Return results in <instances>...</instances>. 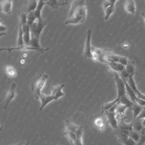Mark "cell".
Returning a JSON list of instances; mask_svg holds the SVG:
<instances>
[{"mask_svg": "<svg viewBox=\"0 0 145 145\" xmlns=\"http://www.w3.org/2000/svg\"><path fill=\"white\" fill-rule=\"evenodd\" d=\"M0 29H1V36H2V35H5L7 33V27L5 25L2 24V22H1L0 23Z\"/></svg>", "mask_w": 145, "mask_h": 145, "instance_id": "32", "label": "cell"}, {"mask_svg": "<svg viewBox=\"0 0 145 145\" xmlns=\"http://www.w3.org/2000/svg\"><path fill=\"white\" fill-rule=\"evenodd\" d=\"M125 10L126 11V12L130 14H135V13L136 6L135 2L132 0H128L125 1L124 5Z\"/></svg>", "mask_w": 145, "mask_h": 145, "instance_id": "22", "label": "cell"}, {"mask_svg": "<svg viewBox=\"0 0 145 145\" xmlns=\"http://www.w3.org/2000/svg\"><path fill=\"white\" fill-rule=\"evenodd\" d=\"M64 86V84H63L52 87L51 88L52 95H47L41 93L39 98L41 102V106L40 108V111H42L43 108L52 101L53 100L57 101L60 97L64 95V93L62 91Z\"/></svg>", "mask_w": 145, "mask_h": 145, "instance_id": "5", "label": "cell"}, {"mask_svg": "<svg viewBox=\"0 0 145 145\" xmlns=\"http://www.w3.org/2000/svg\"><path fill=\"white\" fill-rule=\"evenodd\" d=\"M49 50V48H45V49H39V48H35L29 46L23 45L20 46H15V47H7V48H1V51H7L9 52L13 50H35L40 51V52H44L47 51Z\"/></svg>", "mask_w": 145, "mask_h": 145, "instance_id": "12", "label": "cell"}, {"mask_svg": "<svg viewBox=\"0 0 145 145\" xmlns=\"http://www.w3.org/2000/svg\"><path fill=\"white\" fill-rule=\"evenodd\" d=\"M122 78L125 84V89H126V93L128 94L130 98L131 101L133 103H137L140 106H145V101L140 99L139 97H137L135 93L133 90L132 89L130 86L129 85L127 81L123 78Z\"/></svg>", "mask_w": 145, "mask_h": 145, "instance_id": "11", "label": "cell"}, {"mask_svg": "<svg viewBox=\"0 0 145 145\" xmlns=\"http://www.w3.org/2000/svg\"><path fill=\"white\" fill-rule=\"evenodd\" d=\"M114 134L118 140L124 145H137V143L129 137L130 131L121 129L118 128L114 130Z\"/></svg>", "mask_w": 145, "mask_h": 145, "instance_id": "8", "label": "cell"}, {"mask_svg": "<svg viewBox=\"0 0 145 145\" xmlns=\"http://www.w3.org/2000/svg\"><path fill=\"white\" fill-rule=\"evenodd\" d=\"M137 120L136 121H135L133 123V131L140 133L144 127L142 125V122H140V121H138L137 120Z\"/></svg>", "mask_w": 145, "mask_h": 145, "instance_id": "29", "label": "cell"}, {"mask_svg": "<svg viewBox=\"0 0 145 145\" xmlns=\"http://www.w3.org/2000/svg\"><path fill=\"white\" fill-rule=\"evenodd\" d=\"M114 107H115V112L117 119L122 120L126 118L125 115V112L126 109L129 106L126 105H123L120 103H118L114 105Z\"/></svg>", "mask_w": 145, "mask_h": 145, "instance_id": "15", "label": "cell"}, {"mask_svg": "<svg viewBox=\"0 0 145 145\" xmlns=\"http://www.w3.org/2000/svg\"><path fill=\"white\" fill-rule=\"evenodd\" d=\"M37 1H27L24 3V5L20 10L26 12L27 14L33 11L37 8L38 5Z\"/></svg>", "mask_w": 145, "mask_h": 145, "instance_id": "17", "label": "cell"}, {"mask_svg": "<svg viewBox=\"0 0 145 145\" xmlns=\"http://www.w3.org/2000/svg\"><path fill=\"white\" fill-rule=\"evenodd\" d=\"M91 34L92 32L90 29H88L87 32V36H86V41L85 46L84 50L83 56L84 58H90L93 59V56L91 50Z\"/></svg>", "mask_w": 145, "mask_h": 145, "instance_id": "13", "label": "cell"}, {"mask_svg": "<svg viewBox=\"0 0 145 145\" xmlns=\"http://www.w3.org/2000/svg\"><path fill=\"white\" fill-rule=\"evenodd\" d=\"M114 78L117 86L118 96L116 99L111 102L108 103L102 107V112L108 111L114 105L118 103L129 106H132L134 103L129 101L126 96L125 84L123 79L120 78L117 72H114Z\"/></svg>", "mask_w": 145, "mask_h": 145, "instance_id": "2", "label": "cell"}, {"mask_svg": "<svg viewBox=\"0 0 145 145\" xmlns=\"http://www.w3.org/2000/svg\"><path fill=\"white\" fill-rule=\"evenodd\" d=\"M68 1L67 0H49L45 1L46 5L50 7L53 10H56L58 9L60 7L64 6L67 5Z\"/></svg>", "mask_w": 145, "mask_h": 145, "instance_id": "16", "label": "cell"}, {"mask_svg": "<svg viewBox=\"0 0 145 145\" xmlns=\"http://www.w3.org/2000/svg\"><path fill=\"white\" fill-rule=\"evenodd\" d=\"M143 106H140L137 103H135L132 105V110L133 112V117L135 120H136L137 117L140 115L143 110Z\"/></svg>", "mask_w": 145, "mask_h": 145, "instance_id": "25", "label": "cell"}, {"mask_svg": "<svg viewBox=\"0 0 145 145\" xmlns=\"http://www.w3.org/2000/svg\"><path fill=\"white\" fill-rule=\"evenodd\" d=\"M133 123L127 124L125 123L123 120H120V122L118 123V128L121 129L125 130L131 131H133Z\"/></svg>", "mask_w": 145, "mask_h": 145, "instance_id": "26", "label": "cell"}, {"mask_svg": "<svg viewBox=\"0 0 145 145\" xmlns=\"http://www.w3.org/2000/svg\"><path fill=\"white\" fill-rule=\"evenodd\" d=\"M104 112H105L106 114L108 119V123L111 125V126L113 129L114 130L117 129L118 128V120L116 118L115 112L107 111Z\"/></svg>", "mask_w": 145, "mask_h": 145, "instance_id": "19", "label": "cell"}, {"mask_svg": "<svg viewBox=\"0 0 145 145\" xmlns=\"http://www.w3.org/2000/svg\"><path fill=\"white\" fill-rule=\"evenodd\" d=\"M141 16H142V17L143 18V19H144V20H145V12H142V13Z\"/></svg>", "mask_w": 145, "mask_h": 145, "instance_id": "36", "label": "cell"}, {"mask_svg": "<svg viewBox=\"0 0 145 145\" xmlns=\"http://www.w3.org/2000/svg\"><path fill=\"white\" fill-rule=\"evenodd\" d=\"M1 11L6 14H11L12 12V1L11 0H3L0 4Z\"/></svg>", "mask_w": 145, "mask_h": 145, "instance_id": "18", "label": "cell"}, {"mask_svg": "<svg viewBox=\"0 0 145 145\" xmlns=\"http://www.w3.org/2000/svg\"><path fill=\"white\" fill-rule=\"evenodd\" d=\"M48 78L47 74H40L36 81L31 84V91L34 95V97L37 100L39 99L41 90L44 86Z\"/></svg>", "mask_w": 145, "mask_h": 145, "instance_id": "7", "label": "cell"}, {"mask_svg": "<svg viewBox=\"0 0 145 145\" xmlns=\"http://www.w3.org/2000/svg\"><path fill=\"white\" fill-rule=\"evenodd\" d=\"M6 73L7 75L11 78L15 77L16 75V72L15 68L11 65H8L5 68Z\"/></svg>", "mask_w": 145, "mask_h": 145, "instance_id": "27", "label": "cell"}, {"mask_svg": "<svg viewBox=\"0 0 145 145\" xmlns=\"http://www.w3.org/2000/svg\"><path fill=\"white\" fill-rule=\"evenodd\" d=\"M117 1H105L103 3V7L105 13V20L109 19L111 15L115 12V4Z\"/></svg>", "mask_w": 145, "mask_h": 145, "instance_id": "10", "label": "cell"}, {"mask_svg": "<svg viewBox=\"0 0 145 145\" xmlns=\"http://www.w3.org/2000/svg\"><path fill=\"white\" fill-rule=\"evenodd\" d=\"M16 85L15 83H13L11 85L10 89L8 91L7 94L5 98V110H6L8 107L10 103L14 99L16 96Z\"/></svg>", "mask_w": 145, "mask_h": 145, "instance_id": "14", "label": "cell"}, {"mask_svg": "<svg viewBox=\"0 0 145 145\" xmlns=\"http://www.w3.org/2000/svg\"><path fill=\"white\" fill-rule=\"evenodd\" d=\"M25 142H19L17 144H16L15 145H23Z\"/></svg>", "mask_w": 145, "mask_h": 145, "instance_id": "35", "label": "cell"}, {"mask_svg": "<svg viewBox=\"0 0 145 145\" xmlns=\"http://www.w3.org/2000/svg\"></svg>", "mask_w": 145, "mask_h": 145, "instance_id": "39", "label": "cell"}, {"mask_svg": "<svg viewBox=\"0 0 145 145\" xmlns=\"http://www.w3.org/2000/svg\"><path fill=\"white\" fill-rule=\"evenodd\" d=\"M125 70L129 74V77H133L135 74H137V70L136 68L135 62L129 61L128 64L125 66Z\"/></svg>", "mask_w": 145, "mask_h": 145, "instance_id": "23", "label": "cell"}, {"mask_svg": "<svg viewBox=\"0 0 145 145\" xmlns=\"http://www.w3.org/2000/svg\"><path fill=\"white\" fill-rule=\"evenodd\" d=\"M127 82H128V84L130 86L131 88L132 89L133 91L135 93L137 97H139L140 99L145 101V95H143L142 93H141L137 89L136 85L135 82L134 78H133V77L130 76V77H129Z\"/></svg>", "mask_w": 145, "mask_h": 145, "instance_id": "20", "label": "cell"}, {"mask_svg": "<svg viewBox=\"0 0 145 145\" xmlns=\"http://www.w3.org/2000/svg\"><path fill=\"white\" fill-rule=\"evenodd\" d=\"M137 144V145H145V134H140V137Z\"/></svg>", "mask_w": 145, "mask_h": 145, "instance_id": "31", "label": "cell"}, {"mask_svg": "<svg viewBox=\"0 0 145 145\" xmlns=\"http://www.w3.org/2000/svg\"><path fill=\"white\" fill-rule=\"evenodd\" d=\"M107 63L113 70L116 72H121L125 69V66L119 63L108 62Z\"/></svg>", "mask_w": 145, "mask_h": 145, "instance_id": "24", "label": "cell"}, {"mask_svg": "<svg viewBox=\"0 0 145 145\" xmlns=\"http://www.w3.org/2000/svg\"><path fill=\"white\" fill-rule=\"evenodd\" d=\"M79 127L80 126L74 124L69 120L66 121V129L63 135L68 138L71 145H77L76 131Z\"/></svg>", "mask_w": 145, "mask_h": 145, "instance_id": "6", "label": "cell"}, {"mask_svg": "<svg viewBox=\"0 0 145 145\" xmlns=\"http://www.w3.org/2000/svg\"><path fill=\"white\" fill-rule=\"evenodd\" d=\"M23 145H30V141H28L26 142Z\"/></svg>", "mask_w": 145, "mask_h": 145, "instance_id": "37", "label": "cell"}, {"mask_svg": "<svg viewBox=\"0 0 145 145\" xmlns=\"http://www.w3.org/2000/svg\"><path fill=\"white\" fill-rule=\"evenodd\" d=\"M45 1H39L37 8L33 11L31 12L27 15V23L30 27L37 19L41 17V11L45 5Z\"/></svg>", "mask_w": 145, "mask_h": 145, "instance_id": "9", "label": "cell"}, {"mask_svg": "<svg viewBox=\"0 0 145 145\" xmlns=\"http://www.w3.org/2000/svg\"><path fill=\"white\" fill-rule=\"evenodd\" d=\"M22 30L23 32V40L24 44L25 45L29 46L31 40L30 27L27 24H24V25L22 24Z\"/></svg>", "mask_w": 145, "mask_h": 145, "instance_id": "21", "label": "cell"}, {"mask_svg": "<svg viewBox=\"0 0 145 145\" xmlns=\"http://www.w3.org/2000/svg\"><path fill=\"white\" fill-rule=\"evenodd\" d=\"M109 124L106 114L104 112L95 114L91 117L89 125L95 133L105 130Z\"/></svg>", "mask_w": 145, "mask_h": 145, "instance_id": "4", "label": "cell"}, {"mask_svg": "<svg viewBox=\"0 0 145 145\" xmlns=\"http://www.w3.org/2000/svg\"><path fill=\"white\" fill-rule=\"evenodd\" d=\"M142 125L145 127V118L144 119V120L142 122Z\"/></svg>", "mask_w": 145, "mask_h": 145, "instance_id": "38", "label": "cell"}, {"mask_svg": "<svg viewBox=\"0 0 145 145\" xmlns=\"http://www.w3.org/2000/svg\"><path fill=\"white\" fill-rule=\"evenodd\" d=\"M87 12L85 1H74L71 3L68 16L65 24L77 25L83 23L86 19Z\"/></svg>", "mask_w": 145, "mask_h": 145, "instance_id": "1", "label": "cell"}, {"mask_svg": "<svg viewBox=\"0 0 145 145\" xmlns=\"http://www.w3.org/2000/svg\"><path fill=\"white\" fill-rule=\"evenodd\" d=\"M83 134V126H80L76 131L77 136V145H84L82 143V137Z\"/></svg>", "mask_w": 145, "mask_h": 145, "instance_id": "28", "label": "cell"}, {"mask_svg": "<svg viewBox=\"0 0 145 145\" xmlns=\"http://www.w3.org/2000/svg\"><path fill=\"white\" fill-rule=\"evenodd\" d=\"M142 118H145V108H143L140 115L137 117L136 120H140Z\"/></svg>", "mask_w": 145, "mask_h": 145, "instance_id": "34", "label": "cell"}, {"mask_svg": "<svg viewBox=\"0 0 145 145\" xmlns=\"http://www.w3.org/2000/svg\"><path fill=\"white\" fill-rule=\"evenodd\" d=\"M129 137L136 143H137L140 137V134L139 132L132 131L130 132Z\"/></svg>", "mask_w": 145, "mask_h": 145, "instance_id": "30", "label": "cell"}, {"mask_svg": "<svg viewBox=\"0 0 145 145\" xmlns=\"http://www.w3.org/2000/svg\"><path fill=\"white\" fill-rule=\"evenodd\" d=\"M120 75H121V78H123L125 80V78H128V79H129V74L126 72L125 69L120 72Z\"/></svg>", "mask_w": 145, "mask_h": 145, "instance_id": "33", "label": "cell"}, {"mask_svg": "<svg viewBox=\"0 0 145 145\" xmlns=\"http://www.w3.org/2000/svg\"><path fill=\"white\" fill-rule=\"evenodd\" d=\"M47 25V23L42 17L37 19L30 26L31 40L29 46L39 49H43L40 44V37L45 27Z\"/></svg>", "mask_w": 145, "mask_h": 145, "instance_id": "3", "label": "cell"}]
</instances>
